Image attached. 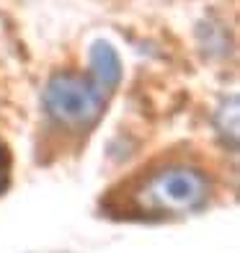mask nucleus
<instances>
[{"instance_id": "f257e3e1", "label": "nucleus", "mask_w": 240, "mask_h": 253, "mask_svg": "<svg viewBox=\"0 0 240 253\" xmlns=\"http://www.w3.org/2000/svg\"><path fill=\"white\" fill-rule=\"evenodd\" d=\"M209 197V181L201 170L189 166H168L147 178L137 194V202L145 212L181 214L201 207Z\"/></svg>"}, {"instance_id": "f03ea898", "label": "nucleus", "mask_w": 240, "mask_h": 253, "mask_svg": "<svg viewBox=\"0 0 240 253\" xmlns=\"http://www.w3.org/2000/svg\"><path fill=\"white\" fill-rule=\"evenodd\" d=\"M106 96L109 93L96 80L54 75L44 90V106H47L49 117L57 122L70 126H88L101 117Z\"/></svg>"}, {"instance_id": "7ed1b4c3", "label": "nucleus", "mask_w": 240, "mask_h": 253, "mask_svg": "<svg viewBox=\"0 0 240 253\" xmlns=\"http://www.w3.org/2000/svg\"><path fill=\"white\" fill-rule=\"evenodd\" d=\"M90 67H93V80L106 90V93H111L114 88L119 85L121 80V60L117 49L111 47L109 42H96L93 47H90Z\"/></svg>"}]
</instances>
